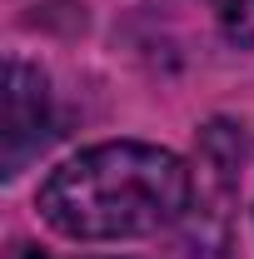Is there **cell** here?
Listing matches in <instances>:
<instances>
[{
	"label": "cell",
	"instance_id": "6da1fadb",
	"mask_svg": "<svg viewBox=\"0 0 254 259\" xmlns=\"http://www.w3.org/2000/svg\"><path fill=\"white\" fill-rule=\"evenodd\" d=\"M190 204V169L180 155L120 140L65 160L40 185L45 225L70 239H140L175 225Z\"/></svg>",
	"mask_w": 254,
	"mask_h": 259
},
{
	"label": "cell",
	"instance_id": "3957f363",
	"mask_svg": "<svg viewBox=\"0 0 254 259\" xmlns=\"http://www.w3.org/2000/svg\"><path fill=\"white\" fill-rule=\"evenodd\" d=\"M220 15V30L234 45H254V0H209Z\"/></svg>",
	"mask_w": 254,
	"mask_h": 259
},
{
	"label": "cell",
	"instance_id": "7a4b0ae2",
	"mask_svg": "<svg viewBox=\"0 0 254 259\" xmlns=\"http://www.w3.org/2000/svg\"><path fill=\"white\" fill-rule=\"evenodd\" d=\"M50 145V90L25 60L5 65V110H0V169L20 175Z\"/></svg>",
	"mask_w": 254,
	"mask_h": 259
},
{
	"label": "cell",
	"instance_id": "277c9868",
	"mask_svg": "<svg viewBox=\"0 0 254 259\" xmlns=\"http://www.w3.org/2000/svg\"><path fill=\"white\" fill-rule=\"evenodd\" d=\"M25 259H35V254H25Z\"/></svg>",
	"mask_w": 254,
	"mask_h": 259
}]
</instances>
